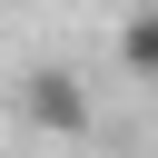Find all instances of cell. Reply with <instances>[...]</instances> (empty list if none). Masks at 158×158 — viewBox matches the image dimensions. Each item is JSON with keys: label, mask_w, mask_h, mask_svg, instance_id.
<instances>
[{"label": "cell", "mask_w": 158, "mask_h": 158, "mask_svg": "<svg viewBox=\"0 0 158 158\" xmlns=\"http://www.w3.org/2000/svg\"><path fill=\"white\" fill-rule=\"evenodd\" d=\"M20 109H30L49 138H79V128H89V89H79L69 69H30V79H20Z\"/></svg>", "instance_id": "obj_1"}, {"label": "cell", "mask_w": 158, "mask_h": 158, "mask_svg": "<svg viewBox=\"0 0 158 158\" xmlns=\"http://www.w3.org/2000/svg\"><path fill=\"white\" fill-rule=\"evenodd\" d=\"M118 59H128L138 79H158V0H148V10H138V20L118 30Z\"/></svg>", "instance_id": "obj_2"}]
</instances>
